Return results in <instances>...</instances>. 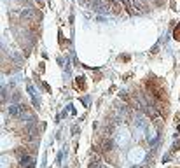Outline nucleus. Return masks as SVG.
Segmentation results:
<instances>
[{"label":"nucleus","instance_id":"nucleus-1","mask_svg":"<svg viewBox=\"0 0 180 168\" xmlns=\"http://www.w3.org/2000/svg\"><path fill=\"white\" fill-rule=\"evenodd\" d=\"M122 7H124V11L128 12V14H131V16L140 14L138 9H135V6H133V2H131V0H122Z\"/></svg>","mask_w":180,"mask_h":168},{"label":"nucleus","instance_id":"nucleus-2","mask_svg":"<svg viewBox=\"0 0 180 168\" xmlns=\"http://www.w3.org/2000/svg\"><path fill=\"white\" fill-rule=\"evenodd\" d=\"M105 159H107V163H110V165H119V159H117V154L115 152H109V154H105Z\"/></svg>","mask_w":180,"mask_h":168},{"label":"nucleus","instance_id":"nucleus-3","mask_svg":"<svg viewBox=\"0 0 180 168\" xmlns=\"http://www.w3.org/2000/svg\"><path fill=\"white\" fill-rule=\"evenodd\" d=\"M110 11H112V14H121V12L124 11V7L121 6V4H117V2H112L110 4Z\"/></svg>","mask_w":180,"mask_h":168},{"label":"nucleus","instance_id":"nucleus-4","mask_svg":"<svg viewBox=\"0 0 180 168\" xmlns=\"http://www.w3.org/2000/svg\"><path fill=\"white\" fill-rule=\"evenodd\" d=\"M178 149H180V140H177V142H175V145H173V149H171V151H178Z\"/></svg>","mask_w":180,"mask_h":168},{"label":"nucleus","instance_id":"nucleus-5","mask_svg":"<svg viewBox=\"0 0 180 168\" xmlns=\"http://www.w3.org/2000/svg\"><path fill=\"white\" fill-rule=\"evenodd\" d=\"M175 39L180 40V23H178V28H177V32H175Z\"/></svg>","mask_w":180,"mask_h":168}]
</instances>
